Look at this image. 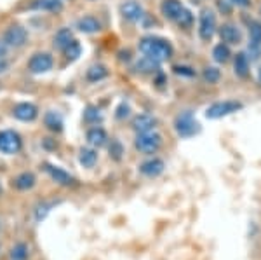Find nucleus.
I'll return each mask as SVG.
<instances>
[{"mask_svg":"<svg viewBox=\"0 0 261 260\" xmlns=\"http://www.w3.org/2000/svg\"><path fill=\"white\" fill-rule=\"evenodd\" d=\"M140 51L143 56L150 58V60L164 63L171 60L172 45L167 40L161 39V37H143L140 40Z\"/></svg>","mask_w":261,"mask_h":260,"instance_id":"1","label":"nucleus"},{"mask_svg":"<svg viewBox=\"0 0 261 260\" xmlns=\"http://www.w3.org/2000/svg\"><path fill=\"white\" fill-rule=\"evenodd\" d=\"M174 129H176V133H178L179 138H192L200 131V124L195 121L193 112L185 110V112H181V114L176 115Z\"/></svg>","mask_w":261,"mask_h":260,"instance_id":"2","label":"nucleus"},{"mask_svg":"<svg viewBox=\"0 0 261 260\" xmlns=\"http://www.w3.org/2000/svg\"><path fill=\"white\" fill-rule=\"evenodd\" d=\"M244 105L237 100H225V102H216L213 105H209L205 108V117L207 119H221V117H226L230 114H235V112L242 110Z\"/></svg>","mask_w":261,"mask_h":260,"instance_id":"3","label":"nucleus"},{"mask_svg":"<svg viewBox=\"0 0 261 260\" xmlns=\"http://www.w3.org/2000/svg\"><path fill=\"white\" fill-rule=\"evenodd\" d=\"M136 149L143 154H155L162 145V136L155 131L148 133H138L136 140H134Z\"/></svg>","mask_w":261,"mask_h":260,"instance_id":"4","label":"nucleus"},{"mask_svg":"<svg viewBox=\"0 0 261 260\" xmlns=\"http://www.w3.org/2000/svg\"><path fill=\"white\" fill-rule=\"evenodd\" d=\"M249 27V45H247V53H249V60L256 61L261 58V21L251 19L247 23Z\"/></svg>","mask_w":261,"mask_h":260,"instance_id":"5","label":"nucleus"},{"mask_svg":"<svg viewBox=\"0 0 261 260\" xmlns=\"http://www.w3.org/2000/svg\"><path fill=\"white\" fill-rule=\"evenodd\" d=\"M216 14L211 9H202L199 14V35L202 40L209 42L216 33Z\"/></svg>","mask_w":261,"mask_h":260,"instance_id":"6","label":"nucleus"},{"mask_svg":"<svg viewBox=\"0 0 261 260\" xmlns=\"http://www.w3.org/2000/svg\"><path fill=\"white\" fill-rule=\"evenodd\" d=\"M21 150V136L16 131H0V152L4 154H18Z\"/></svg>","mask_w":261,"mask_h":260,"instance_id":"7","label":"nucleus"},{"mask_svg":"<svg viewBox=\"0 0 261 260\" xmlns=\"http://www.w3.org/2000/svg\"><path fill=\"white\" fill-rule=\"evenodd\" d=\"M53 56L49 53H35L28 61V70L32 74H45L53 68Z\"/></svg>","mask_w":261,"mask_h":260,"instance_id":"8","label":"nucleus"},{"mask_svg":"<svg viewBox=\"0 0 261 260\" xmlns=\"http://www.w3.org/2000/svg\"><path fill=\"white\" fill-rule=\"evenodd\" d=\"M4 42H6L9 48H23L28 42V32L23 27H9L4 33Z\"/></svg>","mask_w":261,"mask_h":260,"instance_id":"9","label":"nucleus"},{"mask_svg":"<svg viewBox=\"0 0 261 260\" xmlns=\"http://www.w3.org/2000/svg\"><path fill=\"white\" fill-rule=\"evenodd\" d=\"M218 33H220L221 42L226 45H235L242 42V32L237 28V25H231V23L221 25V27L218 28Z\"/></svg>","mask_w":261,"mask_h":260,"instance_id":"10","label":"nucleus"},{"mask_svg":"<svg viewBox=\"0 0 261 260\" xmlns=\"http://www.w3.org/2000/svg\"><path fill=\"white\" fill-rule=\"evenodd\" d=\"M120 14L124 19L130 21V23H138L141 21V18L145 16V11H143V6L136 0H129V2H124L120 6Z\"/></svg>","mask_w":261,"mask_h":260,"instance_id":"11","label":"nucleus"},{"mask_svg":"<svg viewBox=\"0 0 261 260\" xmlns=\"http://www.w3.org/2000/svg\"><path fill=\"white\" fill-rule=\"evenodd\" d=\"M12 115H14L16 119L23 121V123H32V121H35L37 115H39V108L33 103H18L12 108Z\"/></svg>","mask_w":261,"mask_h":260,"instance_id":"12","label":"nucleus"},{"mask_svg":"<svg viewBox=\"0 0 261 260\" xmlns=\"http://www.w3.org/2000/svg\"><path fill=\"white\" fill-rule=\"evenodd\" d=\"M155 128H157V119L150 114H140L133 119V129L136 133L155 131Z\"/></svg>","mask_w":261,"mask_h":260,"instance_id":"13","label":"nucleus"},{"mask_svg":"<svg viewBox=\"0 0 261 260\" xmlns=\"http://www.w3.org/2000/svg\"><path fill=\"white\" fill-rule=\"evenodd\" d=\"M164 161L159 157H153V159H148V161H145L143 164L140 166V171L145 177H150V178H155L159 177V175L164 171Z\"/></svg>","mask_w":261,"mask_h":260,"instance_id":"14","label":"nucleus"},{"mask_svg":"<svg viewBox=\"0 0 261 260\" xmlns=\"http://www.w3.org/2000/svg\"><path fill=\"white\" fill-rule=\"evenodd\" d=\"M45 171H47L49 177L53 178L54 182L60 183V185H73V183H75V178L71 177L70 173H66L65 170H61V168H58V166L45 164Z\"/></svg>","mask_w":261,"mask_h":260,"instance_id":"15","label":"nucleus"},{"mask_svg":"<svg viewBox=\"0 0 261 260\" xmlns=\"http://www.w3.org/2000/svg\"><path fill=\"white\" fill-rule=\"evenodd\" d=\"M161 11L169 21H176L179 12L183 11V4H181L179 0H164L161 4Z\"/></svg>","mask_w":261,"mask_h":260,"instance_id":"16","label":"nucleus"},{"mask_svg":"<svg viewBox=\"0 0 261 260\" xmlns=\"http://www.w3.org/2000/svg\"><path fill=\"white\" fill-rule=\"evenodd\" d=\"M249 58H247L246 53H237V56H235L233 60V70H235V75L241 79H246L247 75H249Z\"/></svg>","mask_w":261,"mask_h":260,"instance_id":"17","label":"nucleus"},{"mask_svg":"<svg viewBox=\"0 0 261 260\" xmlns=\"http://www.w3.org/2000/svg\"><path fill=\"white\" fill-rule=\"evenodd\" d=\"M77 28L82 33H96L101 30V23L94 16H84L77 21Z\"/></svg>","mask_w":261,"mask_h":260,"instance_id":"18","label":"nucleus"},{"mask_svg":"<svg viewBox=\"0 0 261 260\" xmlns=\"http://www.w3.org/2000/svg\"><path fill=\"white\" fill-rule=\"evenodd\" d=\"M107 140H108L107 131H105L103 128H99V126L91 128L89 131H87V141H89L92 147H103L107 144Z\"/></svg>","mask_w":261,"mask_h":260,"instance_id":"19","label":"nucleus"},{"mask_svg":"<svg viewBox=\"0 0 261 260\" xmlns=\"http://www.w3.org/2000/svg\"><path fill=\"white\" fill-rule=\"evenodd\" d=\"M35 182H37L35 175L30 173V171H24V173L18 175V177L12 180V185L16 188H19V191H28V188H32L35 185Z\"/></svg>","mask_w":261,"mask_h":260,"instance_id":"20","label":"nucleus"},{"mask_svg":"<svg viewBox=\"0 0 261 260\" xmlns=\"http://www.w3.org/2000/svg\"><path fill=\"white\" fill-rule=\"evenodd\" d=\"M71 40H73V33H71L70 28H61V30L54 35V48L65 51L71 44Z\"/></svg>","mask_w":261,"mask_h":260,"instance_id":"21","label":"nucleus"},{"mask_svg":"<svg viewBox=\"0 0 261 260\" xmlns=\"http://www.w3.org/2000/svg\"><path fill=\"white\" fill-rule=\"evenodd\" d=\"M44 123L45 126L50 129V131H56V133H60L61 129H63V117L58 114V112H47L44 117Z\"/></svg>","mask_w":261,"mask_h":260,"instance_id":"22","label":"nucleus"},{"mask_svg":"<svg viewBox=\"0 0 261 260\" xmlns=\"http://www.w3.org/2000/svg\"><path fill=\"white\" fill-rule=\"evenodd\" d=\"M159 65H161V63H157V61L150 60V58L143 56L141 60L136 63V70H138V72H141V74H155V72H159Z\"/></svg>","mask_w":261,"mask_h":260,"instance_id":"23","label":"nucleus"},{"mask_svg":"<svg viewBox=\"0 0 261 260\" xmlns=\"http://www.w3.org/2000/svg\"><path fill=\"white\" fill-rule=\"evenodd\" d=\"M230 56H231V53H230V48L226 44H223V42H221V44L214 45L213 58H214V61H216V63H228Z\"/></svg>","mask_w":261,"mask_h":260,"instance_id":"24","label":"nucleus"},{"mask_svg":"<svg viewBox=\"0 0 261 260\" xmlns=\"http://www.w3.org/2000/svg\"><path fill=\"white\" fill-rule=\"evenodd\" d=\"M79 161L84 168H92L98 162V152L94 149H82L81 156H79Z\"/></svg>","mask_w":261,"mask_h":260,"instance_id":"25","label":"nucleus"},{"mask_svg":"<svg viewBox=\"0 0 261 260\" xmlns=\"http://www.w3.org/2000/svg\"><path fill=\"white\" fill-rule=\"evenodd\" d=\"M108 75V70H107V66H103V65H92L89 70H87V74H86V77H87V81L89 82H98V81H103L105 77Z\"/></svg>","mask_w":261,"mask_h":260,"instance_id":"26","label":"nucleus"},{"mask_svg":"<svg viewBox=\"0 0 261 260\" xmlns=\"http://www.w3.org/2000/svg\"><path fill=\"white\" fill-rule=\"evenodd\" d=\"M35 9H42V11H50V12H58L63 9V0H37L33 4Z\"/></svg>","mask_w":261,"mask_h":260,"instance_id":"27","label":"nucleus"},{"mask_svg":"<svg viewBox=\"0 0 261 260\" xmlns=\"http://www.w3.org/2000/svg\"><path fill=\"white\" fill-rule=\"evenodd\" d=\"M174 23L178 25L179 28H190L193 25V14L188 9H185V7H183V11L179 12V16L176 18Z\"/></svg>","mask_w":261,"mask_h":260,"instance_id":"28","label":"nucleus"},{"mask_svg":"<svg viewBox=\"0 0 261 260\" xmlns=\"http://www.w3.org/2000/svg\"><path fill=\"white\" fill-rule=\"evenodd\" d=\"M81 53H82V45H81V42L75 40V39L71 40V44L65 49V54H66V58H68L70 61L77 60V58L81 56Z\"/></svg>","mask_w":261,"mask_h":260,"instance_id":"29","label":"nucleus"},{"mask_svg":"<svg viewBox=\"0 0 261 260\" xmlns=\"http://www.w3.org/2000/svg\"><path fill=\"white\" fill-rule=\"evenodd\" d=\"M84 119H86V123H99L101 119H103V115H101V112L98 110V107H92V105H89V107L86 108V112H84Z\"/></svg>","mask_w":261,"mask_h":260,"instance_id":"30","label":"nucleus"},{"mask_svg":"<svg viewBox=\"0 0 261 260\" xmlns=\"http://www.w3.org/2000/svg\"><path fill=\"white\" fill-rule=\"evenodd\" d=\"M28 258V246L24 243H18L11 250V260H27Z\"/></svg>","mask_w":261,"mask_h":260,"instance_id":"31","label":"nucleus"},{"mask_svg":"<svg viewBox=\"0 0 261 260\" xmlns=\"http://www.w3.org/2000/svg\"><path fill=\"white\" fill-rule=\"evenodd\" d=\"M202 77H204V81H205V82H209V84H216L218 81H220L221 72L216 68V66H207V68L204 70V74H202Z\"/></svg>","mask_w":261,"mask_h":260,"instance_id":"32","label":"nucleus"},{"mask_svg":"<svg viewBox=\"0 0 261 260\" xmlns=\"http://www.w3.org/2000/svg\"><path fill=\"white\" fill-rule=\"evenodd\" d=\"M122 154H124V149H122L120 141L113 140L112 145H110V156L115 159V161H119V159L122 157Z\"/></svg>","mask_w":261,"mask_h":260,"instance_id":"33","label":"nucleus"},{"mask_svg":"<svg viewBox=\"0 0 261 260\" xmlns=\"http://www.w3.org/2000/svg\"><path fill=\"white\" fill-rule=\"evenodd\" d=\"M231 6H233V4H231L230 0H216L218 11H220L221 14H225V16L231 14Z\"/></svg>","mask_w":261,"mask_h":260,"instance_id":"34","label":"nucleus"},{"mask_svg":"<svg viewBox=\"0 0 261 260\" xmlns=\"http://www.w3.org/2000/svg\"><path fill=\"white\" fill-rule=\"evenodd\" d=\"M172 70H174L176 75H183V77H193V75H195V70L190 68V66H179V65H176Z\"/></svg>","mask_w":261,"mask_h":260,"instance_id":"35","label":"nucleus"},{"mask_svg":"<svg viewBox=\"0 0 261 260\" xmlns=\"http://www.w3.org/2000/svg\"><path fill=\"white\" fill-rule=\"evenodd\" d=\"M50 206H53V204H40L39 208H37V211H35V219L37 220H44L45 217H47V213H49V209H50Z\"/></svg>","mask_w":261,"mask_h":260,"instance_id":"36","label":"nucleus"},{"mask_svg":"<svg viewBox=\"0 0 261 260\" xmlns=\"http://www.w3.org/2000/svg\"><path fill=\"white\" fill-rule=\"evenodd\" d=\"M129 112H130V108H129V105L127 103H120V107L117 108V119H124V117H127L129 115Z\"/></svg>","mask_w":261,"mask_h":260,"instance_id":"37","label":"nucleus"},{"mask_svg":"<svg viewBox=\"0 0 261 260\" xmlns=\"http://www.w3.org/2000/svg\"><path fill=\"white\" fill-rule=\"evenodd\" d=\"M233 6H239V7H249L251 6V0H230Z\"/></svg>","mask_w":261,"mask_h":260,"instance_id":"38","label":"nucleus"},{"mask_svg":"<svg viewBox=\"0 0 261 260\" xmlns=\"http://www.w3.org/2000/svg\"><path fill=\"white\" fill-rule=\"evenodd\" d=\"M7 51H9V45H7L4 40H0V58H6Z\"/></svg>","mask_w":261,"mask_h":260,"instance_id":"39","label":"nucleus"},{"mask_svg":"<svg viewBox=\"0 0 261 260\" xmlns=\"http://www.w3.org/2000/svg\"><path fill=\"white\" fill-rule=\"evenodd\" d=\"M7 68H9V61L6 58H0V74L7 72Z\"/></svg>","mask_w":261,"mask_h":260,"instance_id":"40","label":"nucleus"},{"mask_svg":"<svg viewBox=\"0 0 261 260\" xmlns=\"http://www.w3.org/2000/svg\"><path fill=\"white\" fill-rule=\"evenodd\" d=\"M258 79H259V82H261V68H259V72H258Z\"/></svg>","mask_w":261,"mask_h":260,"instance_id":"41","label":"nucleus"},{"mask_svg":"<svg viewBox=\"0 0 261 260\" xmlns=\"http://www.w3.org/2000/svg\"><path fill=\"white\" fill-rule=\"evenodd\" d=\"M259 16H261V7H259Z\"/></svg>","mask_w":261,"mask_h":260,"instance_id":"42","label":"nucleus"},{"mask_svg":"<svg viewBox=\"0 0 261 260\" xmlns=\"http://www.w3.org/2000/svg\"><path fill=\"white\" fill-rule=\"evenodd\" d=\"M0 191H2V188H0Z\"/></svg>","mask_w":261,"mask_h":260,"instance_id":"43","label":"nucleus"}]
</instances>
